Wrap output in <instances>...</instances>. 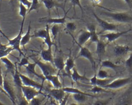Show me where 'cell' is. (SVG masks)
I'll use <instances>...</instances> for the list:
<instances>
[{"label": "cell", "mask_w": 132, "mask_h": 105, "mask_svg": "<svg viewBox=\"0 0 132 105\" xmlns=\"http://www.w3.org/2000/svg\"><path fill=\"white\" fill-rule=\"evenodd\" d=\"M95 5L98 6L101 2L102 0H90Z\"/></svg>", "instance_id": "cell-48"}, {"label": "cell", "mask_w": 132, "mask_h": 105, "mask_svg": "<svg viewBox=\"0 0 132 105\" xmlns=\"http://www.w3.org/2000/svg\"><path fill=\"white\" fill-rule=\"evenodd\" d=\"M28 9L23 5L21 2H20L19 4V15L23 18H25L26 14H27Z\"/></svg>", "instance_id": "cell-36"}, {"label": "cell", "mask_w": 132, "mask_h": 105, "mask_svg": "<svg viewBox=\"0 0 132 105\" xmlns=\"http://www.w3.org/2000/svg\"><path fill=\"white\" fill-rule=\"evenodd\" d=\"M50 95L57 102H60L59 104L62 102L63 99L65 96V92L62 88H54L49 91Z\"/></svg>", "instance_id": "cell-12"}, {"label": "cell", "mask_w": 132, "mask_h": 105, "mask_svg": "<svg viewBox=\"0 0 132 105\" xmlns=\"http://www.w3.org/2000/svg\"><path fill=\"white\" fill-rule=\"evenodd\" d=\"M2 62H3L6 68V71L5 72V76L7 74V73H11L12 75L14 73L15 65V64H14L6 56L2 57L0 59Z\"/></svg>", "instance_id": "cell-19"}, {"label": "cell", "mask_w": 132, "mask_h": 105, "mask_svg": "<svg viewBox=\"0 0 132 105\" xmlns=\"http://www.w3.org/2000/svg\"><path fill=\"white\" fill-rule=\"evenodd\" d=\"M112 81L111 78H107V79H98L97 78V82H96V85L101 87H104L105 85L109 83Z\"/></svg>", "instance_id": "cell-37"}, {"label": "cell", "mask_w": 132, "mask_h": 105, "mask_svg": "<svg viewBox=\"0 0 132 105\" xmlns=\"http://www.w3.org/2000/svg\"><path fill=\"white\" fill-rule=\"evenodd\" d=\"M37 65L36 63L34 61V63H29L27 65L25 66L24 67L26 68V71L28 73V74H30V75H32L33 76H35V77H37L38 78H39L40 79L42 80V83H43V82L44 80H45V77L44 76L42 75H40L39 74H38L35 70V67Z\"/></svg>", "instance_id": "cell-17"}, {"label": "cell", "mask_w": 132, "mask_h": 105, "mask_svg": "<svg viewBox=\"0 0 132 105\" xmlns=\"http://www.w3.org/2000/svg\"><path fill=\"white\" fill-rule=\"evenodd\" d=\"M69 34L72 36L73 40L76 44H79L81 46H84V44L90 40V32L88 30H81L78 33L77 40L74 38L73 35L69 32Z\"/></svg>", "instance_id": "cell-9"}, {"label": "cell", "mask_w": 132, "mask_h": 105, "mask_svg": "<svg viewBox=\"0 0 132 105\" xmlns=\"http://www.w3.org/2000/svg\"><path fill=\"white\" fill-rule=\"evenodd\" d=\"M25 18H23L22 22L21 23V27L19 31V32L18 34L14 38L12 39H9L8 43L7 45L9 46H12L14 50H17L19 53V56H21V55H23V56H25V55L24 54L23 52L21 50L20 48V42H21V40L22 37V34H23V26H24V23L25 21Z\"/></svg>", "instance_id": "cell-3"}, {"label": "cell", "mask_w": 132, "mask_h": 105, "mask_svg": "<svg viewBox=\"0 0 132 105\" xmlns=\"http://www.w3.org/2000/svg\"><path fill=\"white\" fill-rule=\"evenodd\" d=\"M4 104L3 103H2V102L0 101V105H4Z\"/></svg>", "instance_id": "cell-51"}, {"label": "cell", "mask_w": 132, "mask_h": 105, "mask_svg": "<svg viewBox=\"0 0 132 105\" xmlns=\"http://www.w3.org/2000/svg\"><path fill=\"white\" fill-rule=\"evenodd\" d=\"M72 96L74 100L76 102H77L78 103H82L83 102H85L86 101L87 97L89 96L85 94L76 93V94H73Z\"/></svg>", "instance_id": "cell-30"}, {"label": "cell", "mask_w": 132, "mask_h": 105, "mask_svg": "<svg viewBox=\"0 0 132 105\" xmlns=\"http://www.w3.org/2000/svg\"><path fill=\"white\" fill-rule=\"evenodd\" d=\"M71 3L72 5H73V9H74V15H76V11H75V7L76 6H78L79 7V8L80 9L81 12V14H82V16L84 14V9H83V7L80 3V0H69Z\"/></svg>", "instance_id": "cell-35"}, {"label": "cell", "mask_w": 132, "mask_h": 105, "mask_svg": "<svg viewBox=\"0 0 132 105\" xmlns=\"http://www.w3.org/2000/svg\"><path fill=\"white\" fill-rule=\"evenodd\" d=\"M74 67H75L74 59L71 56V52L70 51V55L65 61V66L64 69L65 71L67 76L71 78L72 71Z\"/></svg>", "instance_id": "cell-15"}, {"label": "cell", "mask_w": 132, "mask_h": 105, "mask_svg": "<svg viewBox=\"0 0 132 105\" xmlns=\"http://www.w3.org/2000/svg\"><path fill=\"white\" fill-rule=\"evenodd\" d=\"M71 8L64 13V16L62 18H48V19H42L40 20V22H45L46 24H64L66 23V18L67 15L69 11L70 10Z\"/></svg>", "instance_id": "cell-14"}, {"label": "cell", "mask_w": 132, "mask_h": 105, "mask_svg": "<svg viewBox=\"0 0 132 105\" xmlns=\"http://www.w3.org/2000/svg\"><path fill=\"white\" fill-rule=\"evenodd\" d=\"M35 62L40 68L44 77L52 75H56L58 73H57V68L50 62H46V63H44L40 60L35 61Z\"/></svg>", "instance_id": "cell-4"}, {"label": "cell", "mask_w": 132, "mask_h": 105, "mask_svg": "<svg viewBox=\"0 0 132 105\" xmlns=\"http://www.w3.org/2000/svg\"><path fill=\"white\" fill-rule=\"evenodd\" d=\"M88 91L89 92H91L93 94H97V93H110V91H109L107 90V89L101 87L98 85H94L93 87L89 90Z\"/></svg>", "instance_id": "cell-31"}, {"label": "cell", "mask_w": 132, "mask_h": 105, "mask_svg": "<svg viewBox=\"0 0 132 105\" xmlns=\"http://www.w3.org/2000/svg\"><path fill=\"white\" fill-rule=\"evenodd\" d=\"M101 14H103L112 20L121 23H128L132 22V16L128 12H108L102 11Z\"/></svg>", "instance_id": "cell-1"}, {"label": "cell", "mask_w": 132, "mask_h": 105, "mask_svg": "<svg viewBox=\"0 0 132 105\" xmlns=\"http://www.w3.org/2000/svg\"><path fill=\"white\" fill-rule=\"evenodd\" d=\"M59 73L58 72L56 75H52L45 77V80L50 81L52 84L54 88H62V85L59 79Z\"/></svg>", "instance_id": "cell-23"}, {"label": "cell", "mask_w": 132, "mask_h": 105, "mask_svg": "<svg viewBox=\"0 0 132 105\" xmlns=\"http://www.w3.org/2000/svg\"><path fill=\"white\" fill-rule=\"evenodd\" d=\"M62 90L67 93H69V94H76V93H81V94H86L87 95H88L89 97H95L96 96L95 95H92V94H90L89 93H86L80 90H79L78 89L74 87L73 86L72 87H62Z\"/></svg>", "instance_id": "cell-29"}, {"label": "cell", "mask_w": 132, "mask_h": 105, "mask_svg": "<svg viewBox=\"0 0 132 105\" xmlns=\"http://www.w3.org/2000/svg\"><path fill=\"white\" fill-rule=\"evenodd\" d=\"M40 56L42 60L45 62H50L53 64L54 56L52 54V48H47V49H42L40 52Z\"/></svg>", "instance_id": "cell-21"}, {"label": "cell", "mask_w": 132, "mask_h": 105, "mask_svg": "<svg viewBox=\"0 0 132 105\" xmlns=\"http://www.w3.org/2000/svg\"><path fill=\"white\" fill-rule=\"evenodd\" d=\"M37 96L34 97L32 98L29 102V104H31V105H39L41 104L42 100L40 99V98H37Z\"/></svg>", "instance_id": "cell-41"}, {"label": "cell", "mask_w": 132, "mask_h": 105, "mask_svg": "<svg viewBox=\"0 0 132 105\" xmlns=\"http://www.w3.org/2000/svg\"><path fill=\"white\" fill-rule=\"evenodd\" d=\"M3 80H4V76H3V73H2V71L1 61L0 60V87H2L3 86Z\"/></svg>", "instance_id": "cell-46"}, {"label": "cell", "mask_w": 132, "mask_h": 105, "mask_svg": "<svg viewBox=\"0 0 132 105\" xmlns=\"http://www.w3.org/2000/svg\"><path fill=\"white\" fill-rule=\"evenodd\" d=\"M77 45L79 47L80 50L77 56L76 57V58H78L79 57H82L87 59L90 62L92 67L94 71V73L96 72V63L93 57L92 53L86 47L80 45L79 44Z\"/></svg>", "instance_id": "cell-6"}, {"label": "cell", "mask_w": 132, "mask_h": 105, "mask_svg": "<svg viewBox=\"0 0 132 105\" xmlns=\"http://www.w3.org/2000/svg\"><path fill=\"white\" fill-rule=\"evenodd\" d=\"M31 22L29 21V23L28 25V30L27 32L25 33V34L24 36H22L21 40V42H20V45L23 46V47H25V46L29 43L30 38H31V35H30V31H31Z\"/></svg>", "instance_id": "cell-28"}, {"label": "cell", "mask_w": 132, "mask_h": 105, "mask_svg": "<svg viewBox=\"0 0 132 105\" xmlns=\"http://www.w3.org/2000/svg\"><path fill=\"white\" fill-rule=\"evenodd\" d=\"M129 7L130 10H132V0H123Z\"/></svg>", "instance_id": "cell-47"}, {"label": "cell", "mask_w": 132, "mask_h": 105, "mask_svg": "<svg viewBox=\"0 0 132 105\" xmlns=\"http://www.w3.org/2000/svg\"><path fill=\"white\" fill-rule=\"evenodd\" d=\"M130 31H132V29L131 28H129L128 29L124 30V31H117V32L112 31L111 32H109L107 33L103 34L101 35V37L106 39L107 40V42L111 43V42H114L119 38L125 36L126 34H127Z\"/></svg>", "instance_id": "cell-8"}, {"label": "cell", "mask_w": 132, "mask_h": 105, "mask_svg": "<svg viewBox=\"0 0 132 105\" xmlns=\"http://www.w3.org/2000/svg\"><path fill=\"white\" fill-rule=\"evenodd\" d=\"M2 0H0V12H1V9L2 6Z\"/></svg>", "instance_id": "cell-50"}, {"label": "cell", "mask_w": 132, "mask_h": 105, "mask_svg": "<svg viewBox=\"0 0 132 105\" xmlns=\"http://www.w3.org/2000/svg\"><path fill=\"white\" fill-rule=\"evenodd\" d=\"M23 96L29 102L32 98L38 96L39 94H43L41 91L38 90L33 87L26 86L24 85L20 87Z\"/></svg>", "instance_id": "cell-7"}, {"label": "cell", "mask_w": 132, "mask_h": 105, "mask_svg": "<svg viewBox=\"0 0 132 105\" xmlns=\"http://www.w3.org/2000/svg\"><path fill=\"white\" fill-rule=\"evenodd\" d=\"M0 33H1V34H2L4 37H5V38L7 40H8L9 39L8 38V37H7V36H6V35L4 33V32H3V30L1 29V28H0Z\"/></svg>", "instance_id": "cell-49"}, {"label": "cell", "mask_w": 132, "mask_h": 105, "mask_svg": "<svg viewBox=\"0 0 132 105\" xmlns=\"http://www.w3.org/2000/svg\"><path fill=\"white\" fill-rule=\"evenodd\" d=\"M0 58H1V57H0Z\"/></svg>", "instance_id": "cell-52"}, {"label": "cell", "mask_w": 132, "mask_h": 105, "mask_svg": "<svg viewBox=\"0 0 132 105\" xmlns=\"http://www.w3.org/2000/svg\"><path fill=\"white\" fill-rule=\"evenodd\" d=\"M125 65L127 72L132 75V51L130 52L128 58L125 60Z\"/></svg>", "instance_id": "cell-32"}, {"label": "cell", "mask_w": 132, "mask_h": 105, "mask_svg": "<svg viewBox=\"0 0 132 105\" xmlns=\"http://www.w3.org/2000/svg\"><path fill=\"white\" fill-rule=\"evenodd\" d=\"M87 30H88L90 32V41L91 43H96L99 41L98 34L96 32V27L94 24L92 23L88 24L87 25Z\"/></svg>", "instance_id": "cell-18"}, {"label": "cell", "mask_w": 132, "mask_h": 105, "mask_svg": "<svg viewBox=\"0 0 132 105\" xmlns=\"http://www.w3.org/2000/svg\"><path fill=\"white\" fill-rule=\"evenodd\" d=\"M93 15L95 18L96 21H97L98 25L100 26V27L102 29L101 32H100L99 33H101L102 32H103L106 31H115L118 30V25L115 24H113L112 23L108 22L106 20L101 19L94 12H93Z\"/></svg>", "instance_id": "cell-5"}, {"label": "cell", "mask_w": 132, "mask_h": 105, "mask_svg": "<svg viewBox=\"0 0 132 105\" xmlns=\"http://www.w3.org/2000/svg\"><path fill=\"white\" fill-rule=\"evenodd\" d=\"M29 61L28 60V59L27 58H26L25 57L22 58L20 61V62L19 63H17V65L19 66H25L26 65H27L28 63H29Z\"/></svg>", "instance_id": "cell-42"}, {"label": "cell", "mask_w": 132, "mask_h": 105, "mask_svg": "<svg viewBox=\"0 0 132 105\" xmlns=\"http://www.w3.org/2000/svg\"><path fill=\"white\" fill-rule=\"evenodd\" d=\"M108 43V42H105L104 41L101 40H99V41L96 43V48L95 52L97 54L98 58L100 61L101 60L102 57L103 56L106 51V49Z\"/></svg>", "instance_id": "cell-16"}, {"label": "cell", "mask_w": 132, "mask_h": 105, "mask_svg": "<svg viewBox=\"0 0 132 105\" xmlns=\"http://www.w3.org/2000/svg\"><path fill=\"white\" fill-rule=\"evenodd\" d=\"M65 27L68 31H75L77 29V25L74 22H70L65 23Z\"/></svg>", "instance_id": "cell-40"}, {"label": "cell", "mask_w": 132, "mask_h": 105, "mask_svg": "<svg viewBox=\"0 0 132 105\" xmlns=\"http://www.w3.org/2000/svg\"><path fill=\"white\" fill-rule=\"evenodd\" d=\"M71 78L75 82H78L79 81H89L90 79L86 77L85 72L83 75H80L75 67H74L72 69Z\"/></svg>", "instance_id": "cell-24"}, {"label": "cell", "mask_w": 132, "mask_h": 105, "mask_svg": "<svg viewBox=\"0 0 132 105\" xmlns=\"http://www.w3.org/2000/svg\"><path fill=\"white\" fill-rule=\"evenodd\" d=\"M20 76L22 79V81L23 83V84L26 86H31L33 87L34 88H36V89L42 91V90H44L43 87V83H39V82L34 80L31 78H29L28 76H26L23 74H22L20 73Z\"/></svg>", "instance_id": "cell-11"}, {"label": "cell", "mask_w": 132, "mask_h": 105, "mask_svg": "<svg viewBox=\"0 0 132 105\" xmlns=\"http://www.w3.org/2000/svg\"><path fill=\"white\" fill-rule=\"evenodd\" d=\"M53 65L58 70V72H60L64 68L65 61L64 58L61 55H58L56 57H54Z\"/></svg>", "instance_id": "cell-22"}, {"label": "cell", "mask_w": 132, "mask_h": 105, "mask_svg": "<svg viewBox=\"0 0 132 105\" xmlns=\"http://www.w3.org/2000/svg\"><path fill=\"white\" fill-rule=\"evenodd\" d=\"M109 101H110V99H108V100H97L93 103V104H95V105H105V104H107Z\"/></svg>", "instance_id": "cell-44"}, {"label": "cell", "mask_w": 132, "mask_h": 105, "mask_svg": "<svg viewBox=\"0 0 132 105\" xmlns=\"http://www.w3.org/2000/svg\"><path fill=\"white\" fill-rule=\"evenodd\" d=\"M44 43L46 44V45L47 46V48H52V47L53 45L55 46V44L53 43V42L52 40L50 31L48 32V33H47V35L46 38L45 39H44Z\"/></svg>", "instance_id": "cell-39"}, {"label": "cell", "mask_w": 132, "mask_h": 105, "mask_svg": "<svg viewBox=\"0 0 132 105\" xmlns=\"http://www.w3.org/2000/svg\"><path fill=\"white\" fill-rule=\"evenodd\" d=\"M101 67L111 69L115 72L117 73L118 69L120 67V66L114 64L110 60H104L101 61Z\"/></svg>", "instance_id": "cell-27"}, {"label": "cell", "mask_w": 132, "mask_h": 105, "mask_svg": "<svg viewBox=\"0 0 132 105\" xmlns=\"http://www.w3.org/2000/svg\"><path fill=\"white\" fill-rule=\"evenodd\" d=\"M3 90H4L5 92L6 93L7 96L9 98V99L12 101L13 104H16V97L14 94V92L13 89L10 83L8 81V80L6 79V76H4V80H3Z\"/></svg>", "instance_id": "cell-10"}, {"label": "cell", "mask_w": 132, "mask_h": 105, "mask_svg": "<svg viewBox=\"0 0 132 105\" xmlns=\"http://www.w3.org/2000/svg\"><path fill=\"white\" fill-rule=\"evenodd\" d=\"M20 2H21L23 5H24L28 9L30 8L32 3V2H30L28 0H20Z\"/></svg>", "instance_id": "cell-45"}, {"label": "cell", "mask_w": 132, "mask_h": 105, "mask_svg": "<svg viewBox=\"0 0 132 105\" xmlns=\"http://www.w3.org/2000/svg\"><path fill=\"white\" fill-rule=\"evenodd\" d=\"M15 71H14V73L12 74L13 81V82L15 84V86L20 88V87L22 85H23V84L22 79H21V78L20 76V73L18 71V69L17 62L15 63Z\"/></svg>", "instance_id": "cell-26"}, {"label": "cell", "mask_w": 132, "mask_h": 105, "mask_svg": "<svg viewBox=\"0 0 132 105\" xmlns=\"http://www.w3.org/2000/svg\"><path fill=\"white\" fill-rule=\"evenodd\" d=\"M97 80V76H96V73L95 72V73H94V75H93V76L92 77H91V78L89 79L90 84H91L92 86L96 85Z\"/></svg>", "instance_id": "cell-43"}, {"label": "cell", "mask_w": 132, "mask_h": 105, "mask_svg": "<svg viewBox=\"0 0 132 105\" xmlns=\"http://www.w3.org/2000/svg\"><path fill=\"white\" fill-rule=\"evenodd\" d=\"M41 6V4L39 3V0H32L31 5L30 8L28 9L27 14L30 13L32 10H38Z\"/></svg>", "instance_id": "cell-34"}, {"label": "cell", "mask_w": 132, "mask_h": 105, "mask_svg": "<svg viewBox=\"0 0 132 105\" xmlns=\"http://www.w3.org/2000/svg\"><path fill=\"white\" fill-rule=\"evenodd\" d=\"M96 76H97V78L101 79L110 78L113 77L112 76H110L106 70L101 69V68L99 69L97 73H96Z\"/></svg>", "instance_id": "cell-33"}, {"label": "cell", "mask_w": 132, "mask_h": 105, "mask_svg": "<svg viewBox=\"0 0 132 105\" xmlns=\"http://www.w3.org/2000/svg\"><path fill=\"white\" fill-rule=\"evenodd\" d=\"M50 31V28L48 24H46V27L45 29H40L34 31V33L31 36V38H40L43 39H45L47 35L48 32Z\"/></svg>", "instance_id": "cell-25"}, {"label": "cell", "mask_w": 132, "mask_h": 105, "mask_svg": "<svg viewBox=\"0 0 132 105\" xmlns=\"http://www.w3.org/2000/svg\"><path fill=\"white\" fill-rule=\"evenodd\" d=\"M40 1H41L43 2L45 8L48 10H50L51 9L54 7L60 8L63 10L64 13L65 12L64 5L63 6L62 4L58 3L55 0H40Z\"/></svg>", "instance_id": "cell-20"}, {"label": "cell", "mask_w": 132, "mask_h": 105, "mask_svg": "<svg viewBox=\"0 0 132 105\" xmlns=\"http://www.w3.org/2000/svg\"><path fill=\"white\" fill-rule=\"evenodd\" d=\"M130 50V47L127 45H119L116 44L113 47V52L116 57H122L125 55Z\"/></svg>", "instance_id": "cell-13"}, {"label": "cell", "mask_w": 132, "mask_h": 105, "mask_svg": "<svg viewBox=\"0 0 132 105\" xmlns=\"http://www.w3.org/2000/svg\"><path fill=\"white\" fill-rule=\"evenodd\" d=\"M132 82V76L124 78H117L112 80L104 87L106 89L118 90L120 89Z\"/></svg>", "instance_id": "cell-2"}, {"label": "cell", "mask_w": 132, "mask_h": 105, "mask_svg": "<svg viewBox=\"0 0 132 105\" xmlns=\"http://www.w3.org/2000/svg\"><path fill=\"white\" fill-rule=\"evenodd\" d=\"M59 24H53V25L52 26V28L51 29H50V30H51V32L52 33V34L53 37V39H55L56 37L57 36V35L58 34L59 30H60V27L59 26Z\"/></svg>", "instance_id": "cell-38"}]
</instances>
